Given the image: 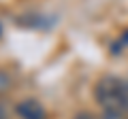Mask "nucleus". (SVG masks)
<instances>
[{"mask_svg": "<svg viewBox=\"0 0 128 119\" xmlns=\"http://www.w3.org/2000/svg\"><path fill=\"white\" fill-rule=\"evenodd\" d=\"M94 98L105 111H128V81L118 77H100L94 85Z\"/></svg>", "mask_w": 128, "mask_h": 119, "instance_id": "1", "label": "nucleus"}, {"mask_svg": "<svg viewBox=\"0 0 128 119\" xmlns=\"http://www.w3.org/2000/svg\"><path fill=\"white\" fill-rule=\"evenodd\" d=\"M15 113H17L19 119H47V113L43 109V104L38 100H32V98H26V100L17 102Z\"/></svg>", "mask_w": 128, "mask_h": 119, "instance_id": "2", "label": "nucleus"}, {"mask_svg": "<svg viewBox=\"0 0 128 119\" xmlns=\"http://www.w3.org/2000/svg\"><path fill=\"white\" fill-rule=\"evenodd\" d=\"M13 87V79H11L9 72H4V70H0V94H6Z\"/></svg>", "mask_w": 128, "mask_h": 119, "instance_id": "3", "label": "nucleus"}, {"mask_svg": "<svg viewBox=\"0 0 128 119\" xmlns=\"http://www.w3.org/2000/svg\"><path fill=\"white\" fill-rule=\"evenodd\" d=\"M100 119H128V117H124V113H120V111H105Z\"/></svg>", "mask_w": 128, "mask_h": 119, "instance_id": "4", "label": "nucleus"}, {"mask_svg": "<svg viewBox=\"0 0 128 119\" xmlns=\"http://www.w3.org/2000/svg\"><path fill=\"white\" fill-rule=\"evenodd\" d=\"M73 119H96V117H94V115L90 113V111H79V113L75 115Z\"/></svg>", "mask_w": 128, "mask_h": 119, "instance_id": "5", "label": "nucleus"}, {"mask_svg": "<svg viewBox=\"0 0 128 119\" xmlns=\"http://www.w3.org/2000/svg\"><path fill=\"white\" fill-rule=\"evenodd\" d=\"M118 45H120V47H122V45H128V30H126V32L122 34V36H120V41H118Z\"/></svg>", "mask_w": 128, "mask_h": 119, "instance_id": "6", "label": "nucleus"}, {"mask_svg": "<svg viewBox=\"0 0 128 119\" xmlns=\"http://www.w3.org/2000/svg\"><path fill=\"white\" fill-rule=\"evenodd\" d=\"M0 119H6V109H4V104H0Z\"/></svg>", "mask_w": 128, "mask_h": 119, "instance_id": "7", "label": "nucleus"}, {"mask_svg": "<svg viewBox=\"0 0 128 119\" xmlns=\"http://www.w3.org/2000/svg\"><path fill=\"white\" fill-rule=\"evenodd\" d=\"M0 32H2V28H0Z\"/></svg>", "mask_w": 128, "mask_h": 119, "instance_id": "8", "label": "nucleus"}]
</instances>
